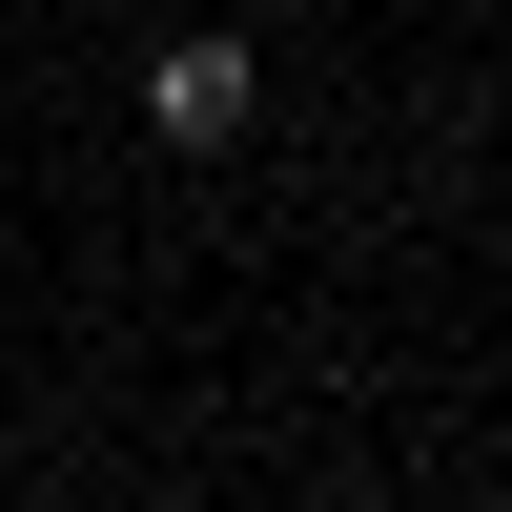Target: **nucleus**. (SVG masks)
Here are the masks:
<instances>
[{"label":"nucleus","mask_w":512,"mask_h":512,"mask_svg":"<svg viewBox=\"0 0 512 512\" xmlns=\"http://www.w3.org/2000/svg\"><path fill=\"white\" fill-rule=\"evenodd\" d=\"M246 103H267V62H246L226 21H185V41L144 62V123H164V144H246Z\"/></svg>","instance_id":"1"}]
</instances>
